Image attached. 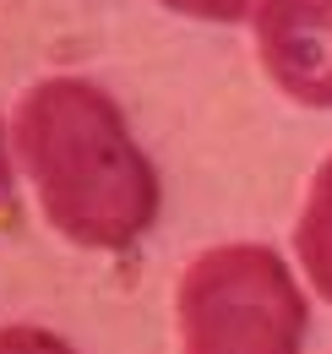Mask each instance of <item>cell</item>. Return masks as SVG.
<instances>
[{
  "label": "cell",
  "instance_id": "277c9868",
  "mask_svg": "<svg viewBox=\"0 0 332 354\" xmlns=\"http://www.w3.org/2000/svg\"><path fill=\"white\" fill-rule=\"evenodd\" d=\"M294 251H299L305 278L316 283V295L332 306V158L316 169L305 191V213L294 223Z\"/></svg>",
  "mask_w": 332,
  "mask_h": 354
},
{
  "label": "cell",
  "instance_id": "7a4b0ae2",
  "mask_svg": "<svg viewBox=\"0 0 332 354\" xmlns=\"http://www.w3.org/2000/svg\"><path fill=\"white\" fill-rule=\"evenodd\" d=\"M305 295L267 245L202 251L180 278V354H299Z\"/></svg>",
  "mask_w": 332,
  "mask_h": 354
},
{
  "label": "cell",
  "instance_id": "5b68a950",
  "mask_svg": "<svg viewBox=\"0 0 332 354\" xmlns=\"http://www.w3.org/2000/svg\"><path fill=\"white\" fill-rule=\"evenodd\" d=\"M158 6L174 17H196V22H240V17L256 22V11L267 0H158Z\"/></svg>",
  "mask_w": 332,
  "mask_h": 354
},
{
  "label": "cell",
  "instance_id": "6da1fadb",
  "mask_svg": "<svg viewBox=\"0 0 332 354\" xmlns=\"http://www.w3.org/2000/svg\"><path fill=\"white\" fill-rule=\"evenodd\" d=\"M11 147L44 218L71 245L125 251L158 218V169L136 147L115 98L82 77H44L22 93Z\"/></svg>",
  "mask_w": 332,
  "mask_h": 354
},
{
  "label": "cell",
  "instance_id": "3957f363",
  "mask_svg": "<svg viewBox=\"0 0 332 354\" xmlns=\"http://www.w3.org/2000/svg\"><path fill=\"white\" fill-rule=\"evenodd\" d=\"M256 55L278 93L332 109V0H267L256 11Z\"/></svg>",
  "mask_w": 332,
  "mask_h": 354
},
{
  "label": "cell",
  "instance_id": "52a82bcc",
  "mask_svg": "<svg viewBox=\"0 0 332 354\" xmlns=\"http://www.w3.org/2000/svg\"><path fill=\"white\" fill-rule=\"evenodd\" d=\"M0 218H17V180H11V147H6V126H0Z\"/></svg>",
  "mask_w": 332,
  "mask_h": 354
},
{
  "label": "cell",
  "instance_id": "8992f818",
  "mask_svg": "<svg viewBox=\"0 0 332 354\" xmlns=\"http://www.w3.org/2000/svg\"><path fill=\"white\" fill-rule=\"evenodd\" d=\"M0 354H71V344L44 327H0Z\"/></svg>",
  "mask_w": 332,
  "mask_h": 354
}]
</instances>
